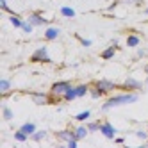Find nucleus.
<instances>
[{
  "mask_svg": "<svg viewBox=\"0 0 148 148\" xmlns=\"http://www.w3.org/2000/svg\"><path fill=\"white\" fill-rule=\"evenodd\" d=\"M100 132L107 137V139H114V134H116V130L112 129V125H111L109 121H105V123L100 125Z\"/></svg>",
  "mask_w": 148,
  "mask_h": 148,
  "instance_id": "39448f33",
  "label": "nucleus"
},
{
  "mask_svg": "<svg viewBox=\"0 0 148 148\" xmlns=\"http://www.w3.org/2000/svg\"><path fill=\"white\" fill-rule=\"evenodd\" d=\"M114 82H111V80H107V79H100L98 82H97V89H100L103 95H107L109 91H114Z\"/></svg>",
  "mask_w": 148,
  "mask_h": 148,
  "instance_id": "20e7f679",
  "label": "nucleus"
},
{
  "mask_svg": "<svg viewBox=\"0 0 148 148\" xmlns=\"http://www.w3.org/2000/svg\"><path fill=\"white\" fill-rule=\"evenodd\" d=\"M0 5H2V11H7V13H11V9L7 7V2H5V0H0Z\"/></svg>",
  "mask_w": 148,
  "mask_h": 148,
  "instance_id": "bb28decb",
  "label": "nucleus"
},
{
  "mask_svg": "<svg viewBox=\"0 0 148 148\" xmlns=\"http://www.w3.org/2000/svg\"><path fill=\"white\" fill-rule=\"evenodd\" d=\"M57 137L64 139V143H68L70 139H77V137H75V132H70V130H61V132H57Z\"/></svg>",
  "mask_w": 148,
  "mask_h": 148,
  "instance_id": "1a4fd4ad",
  "label": "nucleus"
},
{
  "mask_svg": "<svg viewBox=\"0 0 148 148\" xmlns=\"http://www.w3.org/2000/svg\"><path fill=\"white\" fill-rule=\"evenodd\" d=\"M4 118H5V120H13V111L5 107V109H4Z\"/></svg>",
  "mask_w": 148,
  "mask_h": 148,
  "instance_id": "393cba45",
  "label": "nucleus"
},
{
  "mask_svg": "<svg viewBox=\"0 0 148 148\" xmlns=\"http://www.w3.org/2000/svg\"><path fill=\"white\" fill-rule=\"evenodd\" d=\"M30 98L36 102V105H47L48 103V95H45V93H32Z\"/></svg>",
  "mask_w": 148,
  "mask_h": 148,
  "instance_id": "0eeeda50",
  "label": "nucleus"
},
{
  "mask_svg": "<svg viewBox=\"0 0 148 148\" xmlns=\"http://www.w3.org/2000/svg\"><path fill=\"white\" fill-rule=\"evenodd\" d=\"M80 43H82L84 47H91V41H89V39H80Z\"/></svg>",
  "mask_w": 148,
  "mask_h": 148,
  "instance_id": "c756f323",
  "label": "nucleus"
},
{
  "mask_svg": "<svg viewBox=\"0 0 148 148\" xmlns=\"http://www.w3.org/2000/svg\"><path fill=\"white\" fill-rule=\"evenodd\" d=\"M61 14L62 16H66V18H73V16H75V11H73V9L71 7H61Z\"/></svg>",
  "mask_w": 148,
  "mask_h": 148,
  "instance_id": "2eb2a0df",
  "label": "nucleus"
},
{
  "mask_svg": "<svg viewBox=\"0 0 148 148\" xmlns=\"http://www.w3.org/2000/svg\"><path fill=\"white\" fill-rule=\"evenodd\" d=\"M29 22L32 23L34 27H39V25H48V20H45L41 14H36V13L29 16Z\"/></svg>",
  "mask_w": 148,
  "mask_h": 148,
  "instance_id": "423d86ee",
  "label": "nucleus"
},
{
  "mask_svg": "<svg viewBox=\"0 0 148 148\" xmlns=\"http://www.w3.org/2000/svg\"><path fill=\"white\" fill-rule=\"evenodd\" d=\"M9 20H11V23H13L14 27H22V23H23V20H20L18 16H11Z\"/></svg>",
  "mask_w": 148,
  "mask_h": 148,
  "instance_id": "5701e85b",
  "label": "nucleus"
},
{
  "mask_svg": "<svg viewBox=\"0 0 148 148\" xmlns=\"http://www.w3.org/2000/svg\"><path fill=\"white\" fill-rule=\"evenodd\" d=\"M20 29H22V30H23V32H27V34H30V32H32V29H34V25H32V23H30V22H23V23H22V27H20Z\"/></svg>",
  "mask_w": 148,
  "mask_h": 148,
  "instance_id": "a211bd4d",
  "label": "nucleus"
},
{
  "mask_svg": "<svg viewBox=\"0 0 148 148\" xmlns=\"http://www.w3.org/2000/svg\"><path fill=\"white\" fill-rule=\"evenodd\" d=\"M141 86H143V84H141L139 80H136V79H127L125 84H123V88H125V89H132V91L141 89Z\"/></svg>",
  "mask_w": 148,
  "mask_h": 148,
  "instance_id": "6e6552de",
  "label": "nucleus"
},
{
  "mask_svg": "<svg viewBox=\"0 0 148 148\" xmlns=\"http://www.w3.org/2000/svg\"><path fill=\"white\" fill-rule=\"evenodd\" d=\"M45 136H47V132H45V130H39V132H34V134L30 136V137H32L34 141H39V139H43Z\"/></svg>",
  "mask_w": 148,
  "mask_h": 148,
  "instance_id": "aec40b11",
  "label": "nucleus"
},
{
  "mask_svg": "<svg viewBox=\"0 0 148 148\" xmlns=\"http://www.w3.org/2000/svg\"><path fill=\"white\" fill-rule=\"evenodd\" d=\"M9 88H11V82H9L7 79H2V80H0V91H2V95H5Z\"/></svg>",
  "mask_w": 148,
  "mask_h": 148,
  "instance_id": "dca6fc26",
  "label": "nucleus"
},
{
  "mask_svg": "<svg viewBox=\"0 0 148 148\" xmlns=\"http://www.w3.org/2000/svg\"><path fill=\"white\" fill-rule=\"evenodd\" d=\"M14 139H16V141H25V139H27V134L22 132V130H18V132L14 134Z\"/></svg>",
  "mask_w": 148,
  "mask_h": 148,
  "instance_id": "4be33fe9",
  "label": "nucleus"
},
{
  "mask_svg": "<svg viewBox=\"0 0 148 148\" xmlns=\"http://www.w3.org/2000/svg\"><path fill=\"white\" fill-rule=\"evenodd\" d=\"M77 141H79V139H70V141H68L66 145H68L70 148H75V146H77Z\"/></svg>",
  "mask_w": 148,
  "mask_h": 148,
  "instance_id": "c85d7f7f",
  "label": "nucleus"
},
{
  "mask_svg": "<svg viewBox=\"0 0 148 148\" xmlns=\"http://www.w3.org/2000/svg\"><path fill=\"white\" fill-rule=\"evenodd\" d=\"M137 100V95L136 93H123V95H116V97H111L107 98V102H105L102 105V111H107L111 107H116V105H123V103H132Z\"/></svg>",
  "mask_w": 148,
  "mask_h": 148,
  "instance_id": "f257e3e1",
  "label": "nucleus"
},
{
  "mask_svg": "<svg viewBox=\"0 0 148 148\" xmlns=\"http://www.w3.org/2000/svg\"><path fill=\"white\" fill-rule=\"evenodd\" d=\"M136 134H137V137H139V139H146V137H148V134H146V132H143V130L136 132Z\"/></svg>",
  "mask_w": 148,
  "mask_h": 148,
  "instance_id": "cd10ccee",
  "label": "nucleus"
},
{
  "mask_svg": "<svg viewBox=\"0 0 148 148\" xmlns=\"http://www.w3.org/2000/svg\"><path fill=\"white\" fill-rule=\"evenodd\" d=\"M145 70H146V73H148V64H146V66H145Z\"/></svg>",
  "mask_w": 148,
  "mask_h": 148,
  "instance_id": "7c9ffc66",
  "label": "nucleus"
},
{
  "mask_svg": "<svg viewBox=\"0 0 148 148\" xmlns=\"http://www.w3.org/2000/svg\"><path fill=\"white\" fill-rule=\"evenodd\" d=\"M91 95H93V98H100L103 93H102L100 89H97V88H95V91H91Z\"/></svg>",
  "mask_w": 148,
  "mask_h": 148,
  "instance_id": "a878e982",
  "label": "nucleus"
},
{
  "mask_svg": "<svg viewBox=\"0 0 148 148\" xmlns=\"http://www.w3.org/2000/svg\"><path fill=\"white\" fill-rule=\"evenodd\" d=\"M88 132H89L88 127H77V129H75V137H77V139H84V137L88 136Z\"/></svg>",
  "mask_w": 148,
  "mask_h": 148,
  "instance_id": "9b49d317",
  "label": "nucleus"
},
{
  "mask_svg": "<svg viewBox=\"0 0 148 148\" xmlns=\"http://www.w3.org/2000/svg\"><path fill=\"white\" fill-rule=\"evenodd\" d=\"M89 114H91L89 111H84V112H80V114H77V116H75V120L84 121V120H88V118H89Z\"/></svg>",
  "mask_w": 148,
  "mask_h": 148,
  "instance_id": "412c9836",
  "label": "nucleus"
},
{
  "mask_svg": "<svg viewBox=\"0 0 148 148\" xmlns=\"http://www.w3.org/2000/svg\"><path fill=\"white\" fill-rule=\"evenodd\" d=\"M88 129H89V132H95V130H100V125L91 121V123H88Z\"/></svg>",
  "mask_w": 148,
  "mask_h": 148,
  "instance_id": "b1692460",
  "label": "nucleus"
},
{
  "mask_svg": "<svg viewBox=\"0 0 148 148\" xmlns=\"http://www.w3.org/2000/svg\"><path fill=\"white\" fill-rule=\"evenodd\" d=\"M20 130H22V132H25L27 136H32V134L36 132V125H34V123H23Z\"/></svg>",
  "mask_w": 148,
  "mask_h": 148,
  "instance_id": "9d476101",
  "label": "nucleus"
},
{
  "mask_svg": "<svg viewBox=\"0 0 148 148\" xmlns=\"http://www.w3.org/2000/svg\"><path fill=\"white\" fill-rule=\"evenodd\" d=\"M70 89H71V84H70V82H66V80H59V82H56L54 86H52L50 93L54 95V97H64V95H66Z\"/></svg>",
  "mask_w": 148,
  "mask_h": 148,
  "instance_id": "f03ea898",
  "label": "nucleus"
},
{
  "mask_svg": "<svg viewBox=\"0 0 148 148\" xmlns=\"http://www.w3.org/2000/svg\"><path fill=\"white\" fill-rule=\"evenodd\" d=\"M137 45H139V38H137V36H129V38H127V47H130V48H136Z\"/></svg>",
  "mask_w": 148,
  "mask_h": 148,
  "instance_id": "ddd939ff",
  "label": "nucleus"
},
{
  "mask_svg": "<svg viewBox=\"0 0 148 148\" xmlns=\"http://www.w3.org/2000/svg\"><path fill=\"white\" fill-rule=\"evenodd\" d=\"M32 61L34 62H50V57L47 54V48L45 47H39L34 54H32Z\"/></svg>",
  "mask_w": 148,
  "mask_h": 148,
  "instance_id": "7ed1b4c3",
  "label": "nucleus"
},
{
  "mask_svg": "<svg viewBox=\"0 0 148 148\" xmlns=\"http://www.w3.org/2000/svg\"><path fill=\"white\" fill-rule=\"evenodd\" d=\"M75 98H79V95H77V88H71V89L64 95V100H66V102H71V100H75Z\"/></svg>",
  "mask_w": 148,
  "mask_h": 148,
  "instance_id": "4468645a",
  "label": "nucleus"
},
{
  "mask_svg": "<svg viewBox=\"0 0 148 148\" xmlns=\"http://www.w3.org/2000/svg\"><path fill=\"white\" fill-rule=\"evenodd\" d=\"M86 93H88V86H86V84H80V86H77V95H79V97H84Z\"/></svg>",
  "mask_w": 148,
  "mask_h": 148,
  "instance_id": "6ab92c4d",
  "label": "nucleus"
},
{
  "mask_svg": "<svg viewBox=\"0 0 148 148\" xmlns=\"http://www.w3.org/2000/svg\"><path fill=\"white\" fill-rule=\"evenodd\" d=\"M114 52H116V47H111V48H107V50L102 52V57H103V59H111V57L114 56Z\"/></svg>",
  "mask_w": 148,
  "mask_h": 148,
  "instance_id": "f3484780",
  "label": "nucleus"
},
{
  "mask_svg": "<svg viewBox=\"0 0 148 148\" xmlns=\"http://www.w3.org/2000/svg\"><path fill=\"white\" fill-rule=\"evenodd\" d=\"M59 36V30L57 29H54V27H48L47 29V32H45V38L47 39H56Z\"/></svg>",
  "mask_w": 148,
  "mask_h": 148,
  "instance_id": "f8f14e48",
  "label": "nucleus"
},
{
  "mask_svg": "<svg viewBox=\"0 0 148 148\" xmlns=\"http://www.w3.org/2000/svg\"><path fill=\"white\" fill-rule=\"evenodd\" d=\"M145 13H146V14H148V7H146V9H145Z\"/></svg>",
  "mask_w": 148,
  "mask_h": 148,
  "instance_id": "2f4dec72",
  "label": "nucleus"
}]
</instances>
